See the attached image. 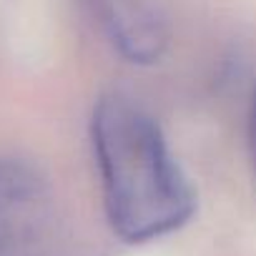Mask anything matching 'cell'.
<instances>
[{
    "instance_id": "7a4b0ae2",
    "label": "cell",
    "mask_w": 256,
    "mask_h": 256,
    "mask_svg": "<svg viewBox=\"0 0 256 256\" xmlns=\"http://www.w3.org/2000/svg\"><path fill=\"white\" fill-rule=\"evenodd\" d=\"M68 224L48 181L26 164L0 161V256H66Z\"/></svg>"
},
{
    "instance_id": "6da1fadb",
    "label": "cell",
    "mask_w": 256,
    "mask_h": 256,
    "mask_svg": "<svg viewBox=\"0 0 256 256\" xmlns=\"http://www.w3.org/2000/svg\"><path fill=\"white\" fill-rule=\"evenodd\" d=\"M90 146L110 231L148 244L184 228L196 191L156 118L120 93L103 96L90 118Z\"/></svg>"
},
{
    "instance_id": "3957f363",
    "label": "cell",
    "mask_w": 256,
    "mask_h": 256,
    "mask_svg": "<svg viewBox=\"0 0 256 256\" xmlns=\"http://www.w3.org/2000/svg\"><path fill=\"white\" fill-rule=\"evenodd\" d=\"M106 40L128 63H156L168 48V20L156 0H83Z\"/></svg>"
}]
</instances>
